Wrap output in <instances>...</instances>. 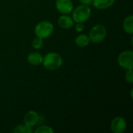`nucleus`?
Returning <instances> with one entry per match:
<instances>
[{"instance_id": "obj_9", "label": "nucleus", "mask_w": 133, "mask_h": 133, "mask_svg": "<svg viewBox=\"0 0 133 133\" xmlns=\"http://www.w3.org/2000/svg\"><path fill=\"white\" fill-rule=\"evenodd\" d=\"M58 24L60 28L64 29V30H69L73 26L74 21L72 16L69 15L62 14L58 19Z\"/></svg>"}, {"instance_id": "obj_13", "label": "nucleus", "mask_w": 133, "mask_h": 133, "mask_svg": "<svg viewBox=\"0 0 133 133\" xmlns=\"http://www.w3.org/2000/svg\"><path fill=\"white\" fill-rule=\"evenodd\" d=\"M123 30L126 34L132 35L133 34V16L129 15L126 16L123 20Z\"/></svg>"}, {"instance_id": "obj_10", "label": "nucleus", "mask_w": 133, "mask_h": 133, "mask_svg": "<svg viewBox=\"0 0 133 133\" xmlns=\"http://www.w3.org/2000/svg\"><path fill=\"white\" fill-rule=\"evenodd\" d=\"M26 60L30 65L37 66V65H40L42 64L43 55L37 51H33V52H30L28 54V55L26 57Z\"/></svg>"}, {"instance_id": "obj_19", "label": "nucleus", "mask_w": 133, "mask_h": 133, "mask_svg": "<svg viewBox=\"0 0 133 133\" xmlns=\"http://www.w3.org/2000/svg\"><path fill=\"white\" fill-rule=\"evenodd\" d=\"M92 1L93 0H79V2L83 4V5H92Z\"/></svg>"}, {"instance_id": "obj_16", "label": "nucleus", "mask_w": 133, "mask_h": 133, "mask_svg": "<svg viewBox=\"0 0 133 133\" xmlns=\"http://www.w3.org/2000/svg\"><path fill=\"white\" fill-rule=\"evenodd\" d=\"M43 45H44V39L41 37H36L32 41V47L36 50L41 49L43 47Z\"/></svg>"}, {"instance_id": "obj_14", "label": "nucleus", "mask_w": 133, "mask_h": 133, "mask_svg": "<svg viewBox=\"0 0 133 133\" xmlns=\"http://www.w3.org/2000/svg\"><path fill=\"white\" fill-rule=\"evenodd\" d=\"M33 132L32 127H30L24 123L18 125L12 130V132L15 133H32Z\"/></svg>"}, {"instance_id": "obj_17", "label": "nucleus", "mask_w": 133, "mask_h": 133, "mask_svg": "<svg viewBox=\"0 0 133 133\" xmlns=\"http://www.w3.org/2000/svg\"><path fill=\"white\" fill-rule=\"evenodd\" d=\"M133 69H126V72L125 73V81L129 83L132 84L133 83Z\"/></svg>"}, {"instance_id": "obj_18", "label": "nucleus", "mask_w": 133, "mask_h": 133, "mask_svg": "<svg viewBox=\"0 0 133 133\" xmlns=\"http://www.w3.org/2000/svg\"><path fill=\"white\" fill-rule=\"evenodd\" d=\"M76 26H75V30L76 32L78 33H82L84 30V24L83 23H76Z\"/></svg>"}, {"instance_id": "obj_4", "label": "nucleus", "mask_w": 133, "mask_h": 133, "mask_svg": "<svg viewBox=\"0 0 133 133\" xmlns=\"http://www.w3.org/2000/svg\"><path fill=\"white\" fill-rule=\"evenodd\" d=\"M107 29L102 24H96L91 27L89 32V38L90 42L99 44L104 41L107 37Z\"/></svg>"}, {"instance_id": "obj_7", "label": "nucleus", "mask_w": 133, "mask_h": 133, "mask_svg": "<svg viewBox=\"0 0 133 133\" xmlns=\"http://www.w3.org/2000/svg\"><path fill=\"white\" fill-rule=\"evenodd\" d=\"M55 8L61 14L69 15L72 12L74 5L72 0H56Z\"/></svg>"}, {"instance_id": "obj_2", "label": "nucleus", "mask_w": 133, "mask_h": 133, "mask_svg": "<svg viewBox=\"0 0 133 133\" xmlns=\"http://www.w3.org/2000/svg\"><path fill=\"white\" fill-rule=\"evenodd\" d=\"M72 18L74 23H85L91 16L92 10L89 5H79L76 8H73L72 11Z\"/></svg>"}, {"instance_id": "obj_12", "label": "nucleus", "mask_w": 133, "mask_h": 133, "mask_svg": "<svg viewBox=\"0 0 133 133\" xmlns=\"http://www.w3.org/2000/svg\"><path fill=\"white\" fill-rule=\"evenodd\" d=\"M90 43L89 36L85 34H79L76 39H75V44L79 48H86L89 45Z\"/></svg>"}, {"instance_id": "obj_5", "label": "nucleus", "mask_w": 133, "mask_h": 133, "mask_svg": "<svg viewBox=\"0 0 133 133\" xmlns=\"http://www.w3.org/2000/svg\"><path fill=\"white\" fill-rule=\"evenodd\" d=\"M118 65L124 69H133V51L125 50L122 51L117 58Z\"/></svg>"}, {"instance_id": "obj_3", "label": "nucleus", "mask_w": 133, "mask_h": 133, "mask_svg": "<svg viewBox=\"0 0 133 133\" xmlns=\"http://www.w3.org/2000/svg\"><path fill=\"white\" fill-rule=\"evenodd\" d=\"M34 31L36 37L46 39L52 35L54 32V25L48 20H42L36 24Z\"/></svg>"}, {"instance_id": "obj_15", "label": "nucleus", "mask_w": 133, "mask_h": 133, "mask_svg": "<svg viewBox=\"0 0 133 133\" xmlns=\"http://www.w3.org/2000/svg\"><path fill=\"white\" fill-rule=\"evenodd\" d=\"M34 132L35 133H54L55 131L54 129L49 126V125H41L39 127H37L35 130H34Z\"/></svg>"}, {"instance_id": "obj_11", "label": "nucleus", "mask_w": 133, "mask_h": 133, "mask_svg": "<svg viewBox=\"0 0 133 133\" xmlns=\"http://www.w3.org/2000/svg\"><path fill=\"white\" fill-rule=\"evenodd\" d=\"M115 2V0H93L92 5L94 8L99 10H104L111 7Z\"/></svg>"}, {"instance_id": "obj_8", "label": "nucleus", "mask_w": 133, "mask_h": 133, "mask_svg": "<svg viewBox=\"0 0 133 133\" xmlns=\"http://www.w3.org/2000/svg\"><path fill=\"white\" fill-rule=\"evenodd\" d=\"M39 119H40L39 114L36 111L30 110L26 113L23 118V123L30 127H34L38 123Z\"/></svg>"}, {"instance_id": "obj_6", "label": "nucleus", "mask_w": 133, "mask_h": 133, "mask_svg": "<svg viewBox=\"0 0 133 133\" xmlns=\"http://www.w3.org/2000/svg\"><path fill=\"white\" fill-rule=\"evenodd\" d=\"M111 131L113 133H123L127 129L126 120L122 117L114 118L110 124Z\"/></svg>"}, {"instance_id": "obj_1", "label": "nucleus", "mask_w": 133, "mask_h": 133, "mask_svg": "<svg viewBox=\"0 0 133 133\" xmlns=\"http://www.w3.org/2000/svg\"><path fill=\"white\" fill-rule=\"evenodd\" d=\"M62 57L57 52H48L44 56H43L42 65L48 70H57L62 67Z\"/></svg>"}]
</instances>
